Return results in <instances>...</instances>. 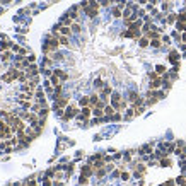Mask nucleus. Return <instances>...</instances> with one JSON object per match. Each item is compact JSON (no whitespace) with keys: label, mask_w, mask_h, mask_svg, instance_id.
Instances as JSON below:
<instances>
[{"label":"nucleus","mask_w":186,"mask_h":186,"mask_svg":"<svg viewBox=\"0 0 186 186\" xmlns=\"http://www.w3.org/2000/svg\"><path fill=\"white\" fill-rule=\"evenodd\" d=\"M15 77H19V72H17V70H12L10 73L3 75V80H5V82H10V80H12V79H15Z\"/></svg>","instance_id":"1"},{"label":"nucleus","mask_w":186,"mask_h":186,"mask_svg":"<svg viewBox=\"0 0 186 186\" xmlns=\"http://www.w3.org/2000/svg\"><path fill=\"white\" fill-rule=\"evenodd\" d=\"M75 115H77V109H75V108H68L67 113L63 115V118H65V120H70V118H73Z\"/></svg>","instance_id":"2"},{"label":"nucleus","mask_w":186,"mask_h":186,"mask_svg":"<svg viewBox=\"0 0 186 186\" xmlns=\"http://www.w3.org/2000/svg\"><path fill=\"white\" fill-rule=\"evenodd\" d=\"M161 84H162V82H161V79H156V80H152V82H150V89H152V91H156V89H159V87H161Z\"/></svg>","instance_id":"3"},{"label":"nucleus","mask_w":186,"mask_h":186,"mask_svg":"<svg viewBox=\"0 0 186 186\" xmlns=\"http://www.w3.org/2000/svg\"><path fill=\"white\" fill-rule=\"evenodd\" d=\"M115 111H116V109H115V106H111V104L104 108V115H108V116H113V115H115Z\"/></svg>","instance_id":"4"},{"label":"nucleus","mask_w":186,"mask_h":186,"mask_svg":"<svg viewBox=\"0 0 186 186\" xmlns=\"http://www.w3.org/2000/svg\"><path fill=\"white\" fill-rule=\"evenodd\" d=\"M60 32H62L63 36H68V34L72 32V27H68V26H63V27H60Z\"/></svg>","instance_id":"5"},{"label":"nucleus","mask_w":186,"mask_h":186,"mask_svg":"<svg viewBox=\"0 0 186 186\" xmlns=\"http://www.w3.org/2000/svg\"><path fill=\"white\" fill-rule=\"evenodd\" d=\"M92 113H94L97 118H103V115H104V109H103V108H94V109H92Z\"/></svg>","instance_id":"6"},{"label":"nucleus","mask_w":186,"mask_h":186,"mask_svg":"<svg viewBox=\"0 0 186 186\" xmlns=\"http://www.w3.org/2000/svg\"><path fill=\"white\" fill-rule=\"evenodd\" d=\"M167 58H169V62L176 63V62H178V53H176V51H171V55H169Z\"/></svg>","instance_id":"7"},{"label":"nucleus","mask_w":186,"mask_h":186,"mask_svg":"<svg viewBox=\"0 0 186 186\" xmlns=\"http://www.w3.org/2000/svg\"><path fill=\"white\" fill-rule=\"evenodd\" d=\"M89 104H91V97H82V99H80V106H82V108H85V106H89Z\"/></svg>","instance_id":"8"},{"label":"nucleus","mask_w":186,"mask_h":186,"mask_svg":"<svg viewBox=\"0 0 186 186\" xmlns=\"http://www.w3.org/2000/svg\"><path fill=\"white\" fill-rule=\"evenodd\" d=\"M150 44H152L154 48H161V39H159V38H154V39L150 41Z\"/></svg>","instance_id":"9"},{"label":"nucleus","mask_w":186,"mask_h":186,"mask_svg":"<svg viewBox=\"0 0 186 186\" xmlns=\"http://www.w3.org/2000/svg\"><path fill=\"white\" fill-rule=\"evenodd\" d=\"M152 152V145H145L144 149H140V154H150Z\"/></svg>","instance_id":"10"},{"label":"nucleus","mask_w":186,"mask_h":186,"mask_svg":"<svg viewBox=\"0 0 186 186\" xmlns=\"http://www.w3.org/2000/svg\"><path fill=\"white\" fill-rule=\"evenodd\" d=\"M161 166H162V167H169V166H171V161L166 159V157H162V159H161Z\"/></svg>","instance_id":"11"},{"label":"nucleus","mask_w":186,"mask_h":186,"mask_svg":"<svg viewBox=\"0 0 186 186\" xmlns=\"http://www.w3.org/2000/svg\"><path fill=\"white\" fill-rule=\"evenodd\" d=\"M92 173V167H89V166H85V167H82V174L84 176H89Z\"/></svg>","instance_id":"12"},{"label":"nucleus","mask_w":186,"mask_h":186,"mask_svg":"<svg viewBox=\"0 0 186 186\" xmlns=\"http://www.w3.org/2000/svg\"><path fill=\"white\" fill-rule=\"evenodd\" d=\"M51 84H53L55 87L60 85V79H58V75H53V77H51Z\"/></svg>","instance_id":"13"},{"label":"nucleus","mask_w":186,"mask_h":186,"mask_svg":"<svg viewBox=\"0 0 186 186\" xmlns=\"http://www.w3.org/2000/svg\"><path fill=\"white\" fill-rule=\"evenodd\" d=\"M97 103H99L97 96H96V94H94V96H91V106H97Z\"/></svg>","instance_id":"14"},{"label":"nucleus","mask_w":186,"mask_h":186,"mask_svg":"<svg viewBox=\"0 0 186 186\" xmlns=\"http://www.w3.org/2000/svg\"><path fill=\"white\" fill-rule=\"evenodd\" d=\"M55 75H58L60 79H67V73H65V72H62V70H55Z\"/></svg>","instance_id":"15"},{"label":"nucleus","mask_w":186,"mask_h":186,"mask_svg":"<svg viewBox=\"0 0 186 186\" xmlns=\"http://www.w3.org/2000/svg\"><path fill=\"white\" fill-rule=\"evenodd\" d=\"M156 72H157V73H164V72H166V67H162V65H157V67H156Z\"/></svg>","instance_id":"16"},{"label":"nucleus","mask_w":186,"mask_h":186,"mask_svg":"<svg viewBox=\"0 0 186 186\" xmlns=\"http://www.w3.org/2000/svg\"><path fill=\"white\" fill-rule=\"evenodd\" d=\"M147 44H149V39H147V38H142V39H140V46H142V48H145Z\"/></svg>","instance_id":"17"},{"label":"nucleus","mask_w":186,"mask_h":186,"mask_svg":"<svg viewBox=\"0 0 186 186\" xmlns=\"http://www.w3.org/2000/svg\"><path fill=\"white\" fill-rule=\"evenodd\" d=\"M178 19H179V22H186V12H181L178 15Z\"/></svg>","instance_id":"18"},{"label":"nucleus","mask_w":186,"mask_h":186,"mask_svg":"<svg viewBox=\"0 0 186 186\" xmlns=\"http://www.w3.org/2000/svg\"><path fill=\"white\" fill-rule=\"evenodd\" d=\"M58 41H60V44H68V39H67V36H62Z\"/></svg>","instance_id":"19"},{"label":"nucleus","mask_w":186,"mask_h":186,"mask_svg":"<svg viewBox=\"0 0 186 186\" xmlns=\"http://www.w3.org/2000/svg\"><path fill=\"white\" fill-rule=\"evenodd\" d=\"M113 15H115V17H121V12H120V9H113Z\"/></svg>","instance_id":"20"},{"label":"nucleus","mask_w":186,"mask_h":186,"mask_svg":"<svg viewBox=\"0 0 186 186\" xmlns=\"http://www.w3.org/2000/svg\"><path fill=\"white\" fill-rule=\"evenodd\" d=\"M72 31H73V32H79V31H80V26H79V24H72Z\"/></svg>","instance_id":"21"},{"label":"nucleus","mask_w":186,"mask_h":186,"mask_svg":"<svg viewBox=\"0 0 186 186\" xmlns=\"http://www.w3.org/2000/svg\"><path fill=\"white\" fill-rule=\"evenodd\" d=\"M94 85H96V89H101V87H103V80H99V79H97Z\"/></svg>","instance_id":"22"},{"label":"nucleus","mask_w":186,"mask_h":186,"mask_svg":"<svg viewBox=\"0 0 186 186\" xmlns=\"http://www.w3.org/2000/svg\"><path fill=\"white\" fill-rule=\"evenodd\" d=\"M70 22H72V17H65V19H63V24H65V26H68Z\"/></svg>","instance_id":"23"},{"label":"nucleus","mask_w":186,"mask_h":186,"mask_svg":"<svg viewBox=\"0 0 186 186\" xmlns=\"http://www.w3.org/2000/svg\"><path fill=\"white\" fill-rule=\"evenodd\" d=\"M174 19H176V17H174V14H171V15H169V17H167V22H169V24H171V22H174Z\"/></svg>","instance_id":"24"},{"label":"nucleus","mask_w":186,"mask_h":186,"mask_svg":"<svg viewBox=\"0 0 186 186\" xmlns=\"http://www.w3.org/2000/svg\"><path fill=\"white\" fill-rule=\"evenodd\" d=\"M128 178H130V174H128V173H123V174H121V179H123V181H126Z\"/></svg>","instance_id":"25"},{"label":"nucleus","mask_w":186,"mask_h":186,"mask_svg":"<svg viewBox=\"0 0 186 186\" xmlns=\"http://www.w3.org/2000/svg\"><path fill=\"white\" fill-rule=\"evenodd\" d=\"M9 46H10V44H9V43H3V44H2V50H7V48H9Z\"/></svg>","instance_id":"26"},{"label":"nucleus","mask_w":186,"mask_h":186,"mask_svg":"<svg viewBox=\"0 0 186 186\" xmlns=\"http://www.w3.org/2000/svg\"><path fill=\"white\" fill-rule=\"evenodd\" d=\"M44 186H51V183H50V181L46 179V181H44Z\"/></svg>","instance_id":"27"},{"label":"nucleus","mask_w":186,"mask_h":186,"mask_svg":"<svg viewBox=\"0 0 186 186\" xmlns=\"http://www.w3.org/2000/svg\"><path fill=\"white\" fill-rule=\"evenodd\" d=\"M150 3H152V5H156V3H157V0H150Z\"/></svg>","instance_id":"28"},{"label":"nucleus","mask_w":186,"mask_h":186,"mask_svg":"<svg viewBox=\"0 0 186 186\" xmlns=\"http://www.w3.org/2000/svg\"><path fill=\"white\" fill-rule=\"evenodd\" d=\"M29 186H36V183H34V181H31V183H29Z\"/></svg>","instance_id":"29"},{"label":"nucleus","mask_w":186,"mask_h":186,"mask_svg":"<svg viewBox=\"0 0 186 186\" xmlns=\"http://www.w3.org/2000/svg\"><path fill=\"white\" fill-rule=\"evenodd\" d=\"M183 41H186V32L183 34Z\"/></svg>","instance_id":"30"}]
</instances>
